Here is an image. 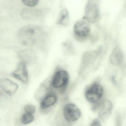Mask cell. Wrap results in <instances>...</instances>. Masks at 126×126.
Returning <instances> with one entry per match:
<instances>
[{
    "label": "cell",
    "mask_w": 126,
    "mask_h": 126,
    "mask_svg": "<svg viewBox=\"0 0 126 126\" xmlns=\"http://www.w3.org/2000/svg\"><path fill=\"white\" fill-rule=\"evenodd\" d=\"M43 37L42 29L39 26L27 25L21 28L17 33L19 42L23 45L34 47L39 45Z\"/></svg>",
    "instance_id": "obj_1"
},
{
    "label": "cell",
    "mask_w": 126,
    "mask_h": 126,
    "mask_svg": "<svg viewBox=\"0 0 126 126\" xmlns=\"http://www.w3.org/2000/svg\"><path fill=\"white\" fill-rule=\"evenodd\" d=\"M99 8L98 1L91 0L88 2L85 9V14L83 19L89 22L94 23L99 16Z\"/></svg>",
    "instance_id": "obj_2"
},
{
    "label": "cell",
    "mask_w": 126,
    "mask_h": 126,
    "mask_svg": "<svg viewBox=\"0 0 126 126\" xmlns=\"http://www.w3.org/2000/svg\"><path fill=\"white\" fill-rule=\"evenodd\" d=\"M104 94V89L101 85L94 84L86 90L85 96L88 101L91 103L97 102L102 97Z\"/></svg>",
    "instance_id": "obj_3"
},
{
    "label": "cell",
    "mask_w": 126,
    "mask_h": 126,
    "mask_svg": "<svg viewBox=\"0 0 126 126\" xmlns=\"http://www.w3.org/2000/svg\"><path fill=\"white\" fill-rule=\"evenodd\" d=\"M69 76L66 71L60 70L57 71L54 75L51 84L55 88H63L65 89L69 81Z\"/></svg>",
    "instance_id": "obj_4"
},
{
    "label": "cell",
    "mask_w": 126,
    "mask_h": 126,
    "mask_svg": "<svg viewBox=\"0 0 126 126\" xmlns=\"http://www.w3.org/2000/svg\"><path fill=\"white\" fill-rule=\"evenodd\" d=\"M64 117L66 121L73 122L78 120L81 115V110L74 104H68L63 110Z\"/></svg>",
    "instance_id": "obj_5"
},
{
    "label": "cell",
    "mask_w": 126,
    "mask_h": 126,
    "mask_svg": "<svg viewBox=\"0 0 126 126\" xmlns=\"http://www.w3.org/2000/svg\"><path fill=\"white\" fill-rule=\"evenodd\" d=\"M74 33L79 37H85L89 35L90 31L89 22L83 19L76 22L74 27Z\"/></svg>",
    "instance_id": "obj_6"
},
{
    "label": "cell",
    "mask_w": 126,
    "mask_h": 126,
    "mask_svg": "<svg viewBox=\"0 0 126 126\" xmlns=\"http://www.w3.org/2000/svg\"><path fill=\"white\" fill-rule=\"evenodd\" d=\"M12 76L23 83L26 84L29 80V73L26 64L20 62L12 73Z\"/></svg>",
    "instance_id": "obj_7"
},
{
    "label": "cell",
    "mask_w": 126,
    "mask_h": 126,
    "mask_svg": "<svg viewBox=\"0 0 126 126\" xmlns=\"http://www.w3.org/2000/svg\"><path fill=\"white\" fill-rule=\"evenodd\" d=\"M0 88L9 95L13 96L17 91L19 86L12 80L3 77L0 79Z\"/></svg>",
    "instance_id": "obj_8"
},
{
    "label": "cell",
    "mask_w": 126,
    "mask_h": 126,
    "mask_svg": "<svg viewBox=\"0 0 126 126\" xmlns=\"http://www.w3.org/2000/svg\"><path fill=\"white\" fill-rule=\"evenodd\" d=\"M18 57L21 62L24 63L26 64H34L37 59L36 53L31 49L22 50L18 54Z\"/></svg>",
    "instance_id": "obj_9"
},
{
    "label": "cell",
    "mask_w": 126,
    "mask_h": 126,
    "mask_svg": "<svg viewBox=\"0 0 126 126\" xmlns=\"http://www.w3.org/2000/svg\"><path fill=\"white\" fill-rule=\"evenodd\" d=\"M42 15L41 10L32 8L23 9L20 12L22 18L28 20H36L39 18Z\"/></svg>",
    "instance_id": "obj_10"
},
{
    "label": "cell",
    "mask_w": 126,
    "mask_h": 126,
    "mask_svg": "<svg viewBox=\"0 0 126 126\" xmlns=\"http://www.w3.org/2000/svg\"><path fill=\"white\" fill-rule=\"evenodd\" d=\"M113 105L109 100L104 101L100 107L98 112L99 118L102 121L107 120L110 116L112 111Z\"/></svg>",
    "instance_id": "obj_11"
},
{
    "label": "cell",
    "mask_w": 126,
    "mask_h": 126,
    "mask_svg": "<svg viewBox=\"0 0 126 126\" xmlns=\"http://www.w3.org/2000/svg\"><path fill=\"white\" fill-rule=\"evenodd\" d=\"M123 61V55L121 49L118 47L113 49L110 57V61L113 64L120 65Z\"/></svg>",
    "instance_id": "obj_12"
},
{
    "label": "cell",
    "mask_w": 126,
    "mask_h": 126,
    "mask_svg": "<svg viewBox=\"0 0 126 126\" xmlns=\"http://www.w3.org/2000/svg\"><path fill=\"white\" fill-rule=\"evenodd\" d=\"M57 100V97L55 95L53 94L47 95L42 99L40 103V107L43 109L50 107L55 104Z\"/></svg>",
    "instance_id": "obj_13"
},
{
    "label": "cell",
    "mask_w": 126,
    "mask_h": 126,
    "mask_svg": "<svg viewBox=\"0 0 126 126\" xmlns=\"http://www.w3.org/2000/svg\"><path fill=\"white\" fill-rule=\"evenodd\" d=\"M69 15L67 9H63L61 11L57 23L62 25H67L69 23Z\"/></svg>",
    "instance_id": "obj_14"
},
{
    "label": "cell",
    "mask_w": 126,
    "mask_h": 126,
    "mask_svg": "<svg viewBox=\"0 0 126 126\" xmlns=\"http://www.w3.org/2000/svg\"><path fill=\"white\" fill-rule=\"evenodd\" d=\"M34 120L33 114L25 113L23 114L21 117V122L24 125H27L31 123Z\"/></svg>",
    "instance_id": "obj_15"
},
{
    "label": "cell",
    "mask_w": 126,
    "mask_h": 126,
    "mask_svg": "<svg viewBox=\"0 0 126 126\" xmlns=\"http://www.w3.org/2000/svg\"><path fill=\"white\" fill-rule=\"evenodd\" d=\"M22 2L29 8H32L36 6L39 2V0H22Z\"/></svg>",
    "instance_id": "obj_16"
},
{
    "label": "cell",
    "mask_w": 126,
    "mask_h": 126,
    "mask_svg": "<svg viewBox=\"0 0 126 126\" xmlns=\"http://www.w3.org/2000/svg\"><path fill=\"white\" fill-rule=\"evenodd\" d=\"M24 110L26 113L33 114L36 112V108L33 105L28 104L24 107Z\"/></svg>",
    "instance_id": "obj_17"
},
{
    "label": "cell",
    "mask_w": 126,
    "mask_h": 126,
    "mask_svg": "<svg viewBox=\"0 0 126 126\" xmlns=\"http://www.w3.org/2000/svg\"><path fill=\"white\" fill-rule=\"evenodd\" d=\"M90 126H101V125L99 119H95L91 122Z\"/></svg>",
    "instance_id": "obj_18"
},
{
    "label": "cell",
    "mask_w": 126,
    "mask_h": 126,
    "mask_svg": "<svg viewBox=\"0 0 126 126\" xmlns=\"http://www.w3.org/2000/svg\"><path fill=\"white\" fill-rule=\"evenodd\" d=\"M3 95V93L2 91V89L0 88V97L2 96Z\"/></svg>",
    "instance_id": "obj_19"
}]
</instances>
